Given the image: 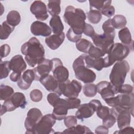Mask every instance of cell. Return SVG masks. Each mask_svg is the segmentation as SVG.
<instances>
[{
    "label": "cell",
    "mask_w": 134,
    "mask_h": 134,
    "mask_svg": "<svg viewBox=\"0 0 134 134\" xmlns=\"http://www.w3.org/2000/svg\"><path fill=\"white\" fill-rule=\"evenodd\" d=\"M65 126L67 128H70L77 125V118L76 116L70 115L65 116L64 118Z\"/></svg>",
    "instance_id": "obj_44"
},
{
    "label": "cell",
    "mask_w": 134,
    "mask_h": 134,
    "mask_svg": "<svg viewBox=\"0 0 134 134\" xmlns=\"http://www.w3.org/2000/svg\"><path fill=\"white\" fill-rule=\"evenodd\" d=\"M110 18L106 20L103 24L102 28L104 31V33L106 34H114L115 33V28L111 25Z\"/></svg>",
    "instance_id": "obj_45"
},
{
    "label": "cell",
    "mask_w": 134,
    "mask_h": 134,
    "mask_svg": "<svg viewBox=\"0 0 134 134\" xmlns=\"http://www.w3.org/2000/svg\"><path fill=\"white\" fill-rule=\"evenodd\" d=\"M87 54L91 57L94 59L102 58L105 54L100 49L94 46L93 44L90 47Z\"/></svg>",
    "instance_id": "obj_39"
},
{
    "label": "cell",
    "mask_w": 134,
    "mask_h": 134,
    "mask_svg": "<svg viewBox=\"0 0 134 134\" xmlns=\"http://www.w3.org/2000/svg\"><path fill=\"white\" fill-rule=\"evenodd\" d=\"M9 64L11 70L13 72L20 74H21L27 68L26 63L23 59V56L19 54L16 55L12 58L9 61Z\"/></svg>",
    "instance_id": "obj_21"
},
{
    "label": "cell",
    "mask_w": 134,
    "mask_h": 134,
    "mask_svg": "<svg viewBox=\"0 0 134 134\" xmlns=\"http://www.w3.org/2000/svg\"><path fill=\"white\" fill-rule=\"evenodd\" d=\"M39 82L47 91L51 92L57 93L59 83L52 75L48 74L44 76L40 79Z\"/></svg>",
    "instance_id": "obj_23"
},
{
    "label": "cell",
    "mask_w": 134,
    "mask_h": 134,
    "mask_svg": "<svg viewBox=\"0 0 134 134\" xmlns=\"http://www.w3.org/2000/svg\"><path fill=\"white\" fill-rule=\"evenodd\" d=\"M83 33H84V35H85L87 36L88 37H92L96 32H95L94 29L93 28V27L91 25L87 23H85L84 29H83Z\"/></svg>",
    "instance_id": "obj_49"
},
{
    "label": "cell",
    "mask_w": 134,
    "mask_h": 134,
    "mask_svg": "<svg viewBox=\"0 0 134 134\" xmlns=\"http://www.w3.org/2000/svg\"><path fill=\"white\" fill-rule=\"evenodd\" d=\"M52 114H47L42 117L37 123L34 134H49L54 133L52 128L56 122Z\"/></svg>",
    "instance_id": "obj_9"
},
{
    "label": "cell",
    "mask_w": 134,
    "mask_h": 134,
    "mask_svg": "<svg viewBox=\"0 0 134 134\" xmlns=\"http://www.w3.org/2000/svg\"><path fill=\"white\" fill-rule=\"evenodd\" d=\"M60 1H49L48 3V11L52 16H59L61 12Z\"/></svg>",
    "instance_id": "obj_29"
},
{
    "label": "cell",
    "mask_w": 134,
    "mask_h": 134,
    "mask_svg": "<svg viewBox=\"0 0 134 134\" xmlns=\"http://www.w3.org/2000/svg\"><path fill=\"white\" fill-rule=\"evenodd\" d=\"M133 87L129 84H122L121 85L117 91V93L130 94L133 93Z\"/></svg>",
    "instance_id": "obj_46"
},
{
    "label": "cell",
    "mask_w": 134,
    "mask_h": 134,
    "mask_svg": "<svg viewBox=\"0 0 134 134\" xmlns=\"http://www.w3.org/2000/svg\"><path fill=\"white\" fill-rule=\"evenodd\" d=\"M87 17L88 21L93 24L99 23L102 18L101 13L96 9H91L87 13Z\"/></svg>",
    "instance_id": "obj_34"
},
{
    "label": "cell",
    "mask_w": 134,
    "mask_h": 134,
    "mask_svg": "<svg viewBox=\"0 0 134 134\" xmlns=\"http://www.w3.org/2000/svg\"><path fill=\"white\" fill-rule=\"evenodd\" d=\"M117 113L116 121H117L118 127L119 129H121L127 126H130L131 122V116L133 114L130 110L121 109L117 108H113Z\"/></svg>",
    "instance_id": "obj_15"
},
{
    "label": "cell",
    "mask_w": 134,
    "mask_h": 134,
    "mask_svg": "<svg viewBox=\"0 0 134 134\" xmlns=\"http://www.w3.org/2000/svg\"><path fill=\"white\" fill-rule=\"evenodd\" d=\"M90 10L93 9V8L96 9V10L100 11L107 5H110L111 3V1H90Z\"/></svg>",
    "instance_id": "obj_38"
},
{
    "label": "cell",
    "mask_w": 134,
    "mask_h": 134,
    "mask_svg": "<svg viewBox=\"0 0 134 134\" xmlns=\"http://www.w3.org/2000/svg\"><path fill=\"white\" fill-rule=\"evenodd\" d=\"M65 39L64 32L60 35H52L46 38L45 43L52 50L57 49L63 42Z\"/></svg>",
    "instance_id": "obj_22"
},
{
    "label": "cell",
    "mask_w": 134,
    "mask_h": 134,
    "mask_svg": "<svg viewBox=\"0 0 134 134\" xmlns=\"http://www.w3.org/2000/svg\"><path fill=\"white\" fill-rule=\"evenodd\" d=\"M26 105L27 101L24 94L20 92H16L9 98L4 101L3 106L7 111H12L18 107L23 109L26 107Z\"/></svg>",
    "instance_id": "obj_10"
},
{
    "label": "cell",
    "mask_w": 134,
    "mask_h": 134,
    "mask_svg": "<svg viewBox=\"0 0 134 134\" xmlns=\"http://www.w3.org/2000/svg\"><path fill=\"white\" fill-rule=\"evenodd\" d=\"M10 52V47L7 44H4L1 46L0 48V55L1 59L6 57Z\"/></svg>",
    "instance_id": "obj_48"
},
{
    "label": "cell",
    "mask_w": 134,
    "mask_h": 134,
    "mask_svg": "<svg viewBox=\"0 0 134 134\" xmlns=\"http://www.w3.org/2000/svg\"><path fill=\"white\" fill-rule=\"evenodd\" d=\"M95 111V107L89 102L88 103L81 104L80 106L75 113V116L77 119L83 120L84 119L92 116Z\"/></svg>",
    "instance_id": "obj_20"
},
{
    "label": "cell",
    "mask_w": 134,
    "mask_h": 134,
    "mask_svg": "<svg viewBox=\"0 0 134 134\" xmlns=\"http://www.w3.org/2000/svg\"><path fill=\"white\" fill-rule=\"evenodd\" d=\"M14 29L15 27L9 25L6 21H4L1 25L0 39L1 40L7 39Z\"/></svg>",
    "instance_id": "obj_30"
},
{
    "label": "cell",
    "mask_w": 134,
    "mask_h": 134,
    "mask_svg": "<svg viewBox=\"0 0 134 134\" xmlns=\"http://www.w3.org/2000/svg\"><path fill=\"white\" fill-rule=\"evenodd\" d=\"M96 87L97 92L104 100L115 96V94L110 82L106 81H101L97 84Z\"/></svg>",
    "instance_id": "obj_19"
},
{
    "label": "cell",
    "mask_w": 134,
    "mask_h": 134,
    "mask_svg": "<svg viewBox=\"0 0 134 134\" xmlns=\"http://www.w3.org/2000/svg\"><path fill=\"white\" fill-rule=\"evenodd\" d=\"M49 25L54 34L60 35L63 32L64 26L59 16H52L49 21Z\"/></svg>",
    "instance_id": "obj_26"
},
{
    "label": "cell",
    "mask_w": 134,
    "mask_h": 134,
    "mask_svg": "<svg viewBox=\"0 0 134 134\" xmlns=\"http://www.w3.org/2000/svg\"><path fill=\"white\" fill-rule=\"evenodd\" d=\"M115 9L114 7L111 5V4H110L105 6L100 11V13L102 15L103 14V15L106 16L108 18H110L115 14Z\"/></svg>",
    "instance_id": "obj_47"
},
{
    "label": "cell",
    "mask_w": 134,
    "mask_h": 134,
    "mask_svg": "<svg viewBox=\"0 0 134 134\" xmlns=\"http://www.w3.org/2000/svg\"><path fill=\"white\" fill-rule=\"evenodd\" d=\"M129 70L130 66L126 60L117 61L114 65L109 75V80L115 94H117L119 87L124 83Z\"/></svg>",
    "instance_id": "obj_3"
},
{
    "label": "cell",
    "mask_w": 134,
    "mask_h": 134,
    "mask_svg": "<svg viewBox=\"0 0 134 134\" xmlns=\"http://www.w3.org/2000/svg\"><path fill=\"white\" fill-rule=\"evenodd\" d=\"M53 66L52 60L44 59L33 69L35 74V80L39 81L42 77L49 74L50 71L52 70Z\"/></svg>",
    "instance_id": "obj_14"
},
{
    "label": "cell",
    "mask_w": 134,
    "mask_h": 134,
    "mask_svg": "<svg viewBox=\"0 0 134 134\" xmlns=\"http://www.w3.org/2000/svg\"><path fill=\"white\" fill-rule=\"evenodd\" d=\"M133 130L134 129L132 127L128 126L121 129H120L118 131H115L114 133H133Z\"/></svg>",
    "instance_id": "obj_51"
},
{
    "label": "cell",
    "mask_w": 134,
    "mask_h": 134,
    "mask_svg": "<svg viewBox=\"0 0 134 134\" xmlns=\"http://www.w3.org/2000/svg\"><path fill=\"white\" fill-rule=\"evenodd\" d=\"M90 103L91 104H92L93 105V106H94V107H95V108L96 111V110H97L99 107H100V106L102 105L101 102H100L99 100H98V99H93V100H91V101L90 102Z\"/></svg>",
    "instance_id": "obj_54"
},
{
    "label": "cell",
    "mask_w": 134,
    "mask_h": 134,
    "mask_svg": "<svg viewBox=\"0 0 134 134\" xmlns=\"http://www.w3.org/2000/svg\"><path fill=\"white\" fill-rule=\"evenodd\" d=\"M82 88V85L79 81L73 80L70 81L69 79L63 82L59 83L56 93L61 96L63 94L67 98L77 97Z\"/></svg>",
    "instance_id": "obj_7"
},
{
    "label": "cell",
    "mask_w": 134,
    "mask_h": 134,
    "mask_svg": "<svg viewBox=\"0 0 134 134\" xmlns=\"http://www.w3.org/2000/svg\"><path fill=\"white\" fill-rule=\"evenodd\" d=\"M40 110L37 108H32L27 113V117L25 120L24 125L26 129V133H34V129L42 117Z\"/></svg>",
    "instance_id": "obj_11"
},
{
    "label": "cell",
    "mask_w": 134,
    "mask_h": 134,
    "mask_svg": "<svg viewBox=\"0 0 134 134\" xmlns=\"http://www.w3.org/2000/svg\"><path fill=\"white\" fill-rule=\"evenodd\" d=\"M82 35L75 33L71 28L69 29L66 34L68 39L72 42H77L81 39Z\"/></svg>",
    "instance_id": "obj_43"
},
{
    "label": "cell",
    "mask_w": 134,
    "mask_h": 134,
    "mask_svg": "<svg viewBox=\"0 0 134 134\" xmlns=\"http://www.w3.org/2000/svg\"><path fill=\"white\" fill-rule=\"evenodd\" d=\"M31 33L36 36L48 37L51 34V28L45 23L40 21H34L30 26Z\"/></svg>",
    "instance_id": "obj_17"
},
{
    "label": "cell",
    "mask_w": 134,
    "mask_h": 134,
    "mask_svg": "<svg viewBox=\"0 0 134 134\" xmlns=\"http://www.w3.org/2000/svg\"><path fill=\"white\" fill-rule=\"evenodd\" d=\"M11 70L9 61H3L2 59L0 62V79L6 78Z\"/></svg>",
    "instance_id": "obj_37"
},
{
    "label": "cell",
    "mask_w": 134,
    "mask_h": 134,
    "mask_svg": "<svg viewBox=\"0 0 134 134\" xmlns=\"http://www.w3.org/2000/svg\"><path fill=\"white\" fill-rule=\"evenodd\" d=\"M72 67L75 76L85 84L92 83L96 79V74L85 66L84 54L77 57L73 62Z\"/></svg>",
    "instance_id": "obj_4"
},
{
    "label": "cell",
    "mask_w": 134,
    "mask_h": 134,
    "mask_svg": "<svg viewBox=\"0 0 134 134\" xmlns=\"http://www.w3.org/2000/svg\"><path fill=\"white\" fill-rule=\"evenodd\" d=\"M96 112L97 116L99 118L103 119L110 114V109L107 106L102 105L96 110Z\"/></svg>",
    "instance_id": "obj_41"
},
{
    "label": "cell",
    "mask_w": 134,
    "mask_h": 134,
    "mask_svg": "<svg viewBox=\"0 0 134 134\" xmlns=\"http://www.w3.org/2000/svg\"><path fill=\"white\" fill-rule=\"evenodd\" d=\"M62 133H77V134H83L87 133H92L89 128L85 126L81 125H76L75 126L68 128L65 129Z\"/></svg>",
    "instance_id": "obj_28"
},
{
    "label": "cell",
    "mask_w": 134,
    "mask_h": 134,
    "mask_svg": "<svg viewBox=\"0 0 134 134\" xmlns=\"http://www.w3.org/2000/svg\"><path fill=\"white\" fill-rule=\"evenodd\" d=\"M110 114L105 118L103 119V125L106 127L108 128L112 127L116 122L117 113L115 109L112 107L110 108Z\"/></svg>",
    "instance_id": "obj_32"
},
{
    "label": "cell",
    "mask_w": 134,
    "mask_h": 134,
    "mask_svg": "<svg viewBox=\"0 0 134 134\" xmlns=\"http://www.w3.org/2000/svg\"><path fill=\"white\" fill-rule=\"evenodd\" d=\"M35 80V74L33 69H28L24 71L17 81L18 86L23 90L29 88L33 81Z\"/></svg>",
    "instance_id": "obj_18"
},
{
    "label": "cell",
    "mask_w": 134,
    "mask_h": 134,
    "mask_svg": "<svg viewBox=\"0 0 134 134\" xmlns=\"http://www.w3.org/2000/svg\"><path fill=\"white\" fill-rule=\"evenodd\" d=\"M106 104L113 108L128 109L133 113V93L130 94H121L104 100Z\"/></svg>",
    "instance_id": "obj_6"
},
{
    "label": "cell",
    "mask_w": 134,
    "mask_h": 134,
    "mask_svg": "<svg viewBox=\"0 0 134 134\" xmlns=\"http://www.w3.org/2000/svg\"><path fill=\"white\" fill-rule=\"evenodd\" d=\"M21 21V17L19 12L15 10L10 11L6 16V21L13 27L18 25Z\"/></svg>",
    "instance_id": "obj_27"
},
{
    "label": "cell",
    "mask_w": 134,
    "mask_h": 134,
    "mask_svg": "<svg viewBox=\"0 0 134 134\" xmlns=\"http://www.w3.org/2000/svg\"><path fill=\"white\" fill-rule=\"evenodd\" d=\"M30 10L36 18L39 20H45L49 17L46 5L41 1H34L30 6Z\"/></svg>",
    "instance_id": "obj_13"
},
{
    "label": "cell",
    "mask_w": 134,
    "mask_h": 134,
    "mask_svg": "<svg viewBox=\"0 0 134 134\" xmlns=\"http://www.w3.org/2000/svg\"><path fill=\"white\" fill-rule=\"evenodd\" d=\"M130 48L121 43H115L109 49L107 55L104 58V68L112 65L115 62L122 61L128 55Z\"/></svg>",
    "instance_id": "obj_5"
},
{
    "label": "cell",
    "mask_w": 134,
    "mask_h": 134,
    "mask_svg": "<svg viewBox=\"0 0 134 134\" xmlns=\"http://www.w3.org/2000/svg\"><path fill=\"white\" fill-rule=\"evenodd\" d=\"M21 75V74H18V73L13 72L10 75V76H9L10 80L14 82H17Z\"/></svg>",
    "instance_id": "obj_53"
},
{
    "label": "cell",
    "mask_w": 134,
    "mask_h": 134,
    "mask_svg": "<svg viewBox=\"0 0 134 134\" xmlns=\"http://www.w3.org/2000/svg\"><path fill=\"white\" fill-rule=\"evenodd\" d=\"M69 109L78 108L81 105V100L77 97L65 98Z\"/></svg>",
    "instance_id": "obj_40"
},
{
    "label": "cell",
    "mask_w": 134,
    "mask_h": 134,
    "mask_svg": "<svg viewBox=\"0 0 134 134\" xmlns=\"http://www.w3.org/2000/svg\"><path fill=\"white\" fill-rule=\"evenodd\" d=\"M111 25L115 29H122L127 24L126 17L122 15H116L111 19Z\"/></svg>",
    "instance_id": "obj_31"
},
{
    "label": "cell",
    "mask_w": 134,
    "mask_h": 134,
    "mask_svg": "<svg viewBox=\"0 0 134 134\" xmlns=\"http://www.w3.org/2000/svg\"><path fill=\"white\" fill-rule=\"evenodd\" d=\"M53 107L52 115L55 119L58 120L63 119L66 116L69 109L65 98L63 99L60 97L54 104Z\"/></svg>",
    "instance_id": "obj_16"
},
{
    "label": "cell",
    "mask_w": 134,
    "mask_h": 134,
    "mask_svg": "<svg viewBox=\"0 0 134 134\" xmlns=\"http://www.w3.org/2000/svg\"><path fill=\"white\" fill-rule=\"evenodd\" d=\"M95 132L96 133L100 134H107L108 133V128H107L106 127L103 126H99L97 127L95 130Z\"/></svg>",
    "instance_id": "obj_52"
},
{
    "label": "cell",
    "mask_w": 134,
    "mask_h": 134,
    "mask_svg": "<svg viewBox=\"0 0 134 134\" xmlns=\"http://www.w3.org/2000/svg\"><path fill=\"white\" fill-rule=\"evenodd\" d=\"M30 97L32 102H39L42 99L43 94L39 90L35 89L30 92Z\"/></svg>",
    "instance_id": "obj_42"
},
{
    "label": "cell",
    "mask_w": 134,
    "mask_h": 134,
    "mask_svg": "<svg viewBox=\"0 0 134 134\" xmlns=\"http://www.w3.org/2000/svg\"><path fill=\"white\" fill-rule=\"evenodd\" d=\"M20 50L25 55L26 62L31 67H35L45 59L44 49L36 37H32L24 43L21 46Z\"/></svg>",
    "instance_id": "obj_1"
},
{
    "label": "cell",
    "mask_w": 134,
    "mask_h": 134,
    "mask_svg": "<svg viewBox=\"0 0 134 134\" xmlns=\"http://www.w3.org/2000/svg\"><path fill=\"white\" fill-rule=\"evenodd\" d=\"M53 66L52 68L53 76L59 83H63L69 79V73L68 70L63 65L61 60L59 58L52 59Z\"/></svg>",
    "instance_id": "obj_12"
},
{
    "label": "cell",
    "mask_w": 134,
    "mask_h": 134,
    "mask_svg": "<svg viewBox=\"0 0 134 134\" xmlns=\"http://www.w3.org/2000/svg\"><path fill=\"white\" fill-rule=\"evenodd\" d=\"M115 36V33H104L100 35L95 33L91 37V38L95 46L100 49L106 54L107 53L110 48L114 44Z\"/></svg>",
    "instance_id": "obj_8"
},
{
    "label": "cell",
    "mask_w": 134,
    "mask_h": 134,
    "mask_svg": "<svg viewBox=\"0 0 134 134\" xmlns=\"http://www.w3.org/2000/svg\"><path fill=\"white\" fill-rule=\"evenodd\" d=\"M83 93L86 97H93L95 96L97 93V87L94 84L88 83L84 85L83 87Z\"/></svg>",
    "instance_id": "obj_36"
},
{
    "label": "cell",
    "mask_w": 134,
    "mask_h": 134,
    "mask_svg": "<svg viewBox=\"0 0 134 134\" xmlns=\"http://www.w3.org/2000/svg\"><path fill=\"white\" fill-rule=\"evenodd\" d=\"M60 95L55 92L50 93L47 96V100L48 103L52 106L56 102V101L60 98Z\"/></svg>",
    "instance_id": "obj_50"
},
{
    "label": "cell",
    "mask_w": 134,
    "mask_h": 134,
    "mask_svg": "<svg viewBox=\"0 0 134 134\" xmlns=\"http://www.w3.org/2000/svg\"><path fill=\"white\" fill-rule=\"evenodd\" d=\"M86 18V14L82 9L70 5L65 8L63 15L64 20L75 33L82 35Z\"/></svg>",
    "instance_id": "obj_2"
},
{
    "label": "cell",
    "mask_w": 134,
    "mask_h": 134,
    "mask_svg": "<svg viewBox=\"0 0 134 134\" xmlns=\"http://www.w3.org/2000/svg\"><path fill=\"white\" fill-rule=\"evenodd\" d=\"M84 62L87 68H94L98 71L104 68V58H102L94 59L87 54H84Z\"/></svg>",
    "instance_id": "obj_24"
},
{
    "label": "cell",
    "mask_w": 134,
    "mask_h": 134,
    "mask_svg": "<svg viewBox=\"0 0 134 134\" xmlns=\"http://www.w3.org/2000/svg\"><path fill=\"white\" fill-rule=\"evenodd\" d=\"M14 93L13 88L8 86L4 84H1L0 86V99L1 100H6L9 98Z\"/></svg>",
    "instance_id": "obj_33"
},
{
    "label": "cell",
    "mask_w": 134,
    "mask_h": 134,
    "mask_svg": "<svg viewBox=\"0 0 134 134\" xmlns=\"http://www.w3.org/2000/svg\"><path fill=\"white\" fill-rule=\"evenodd\" d=\"M92 44V43L90 41L82 38L76 42V47L79 51L87 54L90 47Z\"/></svg>",
    "instance_id": "obj_35"
},
{
    "label": "cell",
    "mask_w": 134,
    "mask_h": 134,
    "mask_svg": "<svg viewBox=\"0 0 134 134\" xmlns=\"http://www.w3.org/2000/svg\"><path fill=\"white\" fill-rule=\"evenodd\" d=\"M118 37L123 44L129 47L131 50H133V43L131 35L127 27H124L118 32Z\"/></svg>",
    "instance_id": "obj_25"
}]
</instances>
